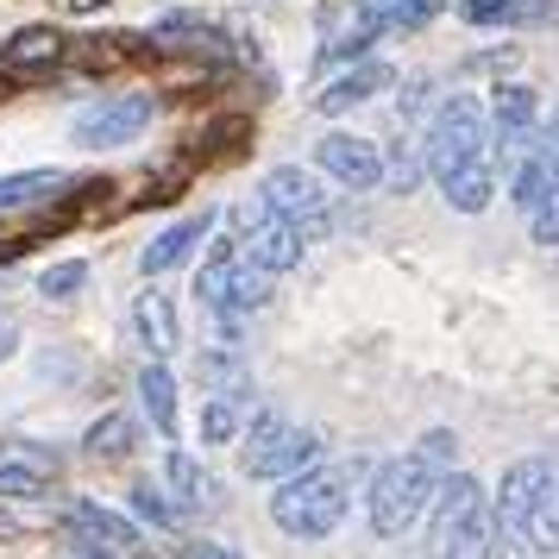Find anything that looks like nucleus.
Segmentation results:
<instances>
[{
	"label": "nucleus",
	"mask_w": 559,
	"mask_h": 559,
	"mask_svg": "<svg viewBox=\"0 0 559 559\" xmlns=\"http://www.w3.org/2000/svg\"><path fill=\"white\" fill-rule=\"evenodd\" d=\"M13 353H20V321H13V314H0V365H7Z\"/></svg>",
	"instance_id": "38"
},
{
	"label": "nucleus",
	"mask_w": 559,
	"mask_h": 559,
	"mask_svg": "<svg viewBox=\"0 0 559 559\" xmlns=\"http://www.w3.org/2000/svg\"><path fill=\"white\" fill-rule=\"evenodd\" d=\"M70 7H82V13H88V7H102V0H70Z\"/></svg>",
	"instance_id": "39"
},
{
	"label": "nucleus",
	"mask_w": 559,
	"mask_h": 559,
	"mask_svg": "<svg viewBox=\"0 0 559 559\" xmlns=\"http://www.w3.org/2000/svg\"><path fill=\"white\" fill-rule=\"evenodd\" d=\"M164 484L177 490V509H202L207 497H214L207 472H202V465H195L189 453H182V447H170V453H164Z\"/></svg>",
	"instance_id": "24"
},
{
	"label": "nucleus",
	"mask_w": 559,
	"mask_h": 559,
	"mask_svg": "<svg viewBox=\"0 0 559 559\" xmlns=\"http://www.w3.org/2000/svg\"><path fill=\"white\" fill-rule=\"evenodd\" d=\"M258 202L271 207V214H283V221H296L308 239L333 227L328 182L314 177V170H302V164H277V170H264V182H258Z\"/></svg>",
	"instance_id": "5"
},
{
	"label": "nucleus",
	"mask_w": 559,
	"mask_h": 559,
	"mask_svg": "<svg viewBox=\"0 0 559 559\" xmlns=\"http://www.w3.org/2000/svg\"><path fill=\"white\" fill-rule=\"evenodd\" d=\"M139 408L152 415V428L164 440H177V378H170V365L152 358L145 371H139Z\"/></svg>",
	"instance_id": "18"
},
{
	"label": "nucleus",
	"mask_w": 559,
	"mask_h": 559,
	"mask_svg": "<svg viewBox=\"0 0 559 559\" xmlns=\"http://www.w3.org/2000/svg\"><path fill=\"white\" fill-rule=\"evenodd\" d=\"M132 509H139L152 528H177V515H182L177 503H164V490H152V484H139V490H132Z\"/></svg>",
	"instance_id": "30"
},
{
	"label": "nucleus",
	"mask_w": 559,
	"mask_h": 559,
	"mask_svg": "<svg viewBox=\"0 0 559 559\" xmlns=\"http://www.w3.org/2000/svg\"><path fill=\"white\" fill-rule=\"evenodd\" d=\"M195 378H202L207 390H252V365L239 353V340H221V346H202Z\"/></svg>",
	"instance_id": "21"
},
{
	"label": "nucleus",
	"mask_w": 559,
	"mask_h": 559,
	"mask_svg": "<svg viewBox=\"0 0 559 559\" xmlns=\"http://www.w3.org/2000/svg\"><path fill=\"white\" fill-rule=\"evenodd\" d=\"M346 509H353V465H302L296 478L277 484V497H271V522L283 534H296V540H328L340 522H346Z\"/></svg>",
	"instance_id": "1"
},
{
	"label": "nucleus",
	"mask_w": 559,
	"mask_h": 559,
	"mask_svg": "<svg viewBox=\"0 0 559 559\" xmlns=\"http://www.w3.org/2000/svg\"><path fill=\"white\" fill-rule=\"evenodd\" d=\"M195 296H202L207 314H258L271 302V271H258L246 258H207L202 277H195Z\"/></svg>",
	"instance_id": "7"
},
{
	"label": "nucleus",
	"mask_w": 559,
	"mask_h": 559,
	"mask_svg": "<svg viewBox=\"0 0 559 559\" xmlns=\"http://www.w3.org/2000/svg\"><path fill=\"white\" fill-rule=\"evenodd\" d=\"M207 227H214V214H189V221H177V227H164L152 246L139 252V271H145V277H164V271H177L182 258H189V252H195V246L207 239Z\"/></svg>",
	"instance_id": "15"
},
{
	"label": "nucleus",
	"mask_w": 559,
	"mask_h": 559,
	"mask_svg": "<svg viewBox=\"0 0 559 559\" xmlns=\"http://www.w3.org/2000/svg\"><path fill=\"white\" fill-rule=\"evenodd\" d=\"M433 559H497V509H490V497H478L447 528V540L433 547Z\"/></svg>",
	"instance_id": "12"
},
{
	"label": "nucleus",
	"mask_w": 559,
	"mask_h": 559,
	"mask_svg": "<svg viewBox=\"0 0 559 559\" xmlns=\"http://www.w3.org/2000/svg\"><path fill=\"white\" fill-rule=\"evenodd\" d=\"M252 421V390H207L202 403V447H227Z\"/></svg>",
	"instance_id": "16"
},
{
	"label": "nucleus",
	"mask_w": 559,
	"mask_h": 559,
	"mask_svg": "<svg viewBox=\"0 0 559 559\" xmlns=\"http://www.w3.org/2000/svg\"><path fill=\"white\" fill-rule=\"evenodd\" d=\"M421 177H428V157H421V145H396V152L383 157V182H390L396 195H408Z\"/></svg>",
	"instance_id": "27"
},
{
	"label": "nucleus",
	"mask_w": 559,
	"mask_h": 559,
	"mask_svg": "<svg viewBox=\"0 0 559 559\" xmlns=\"http://www.w3.org/2000/svg\"><path fill=\"white\" fill-rule=\"evenodd\" d=\"M145 38H152V45H164V51L227 57V38H221V26H214V20H202V13H157L152 26H145Z\"/></svg>",
	"instance_id": "13"
},
{
	"label": "nucleus",
	"mask_w": 559,
	"mask_h": 559,
	"mask_svg": "<svg viewBox=\"0 0 559 559\" xmlns=\"http://www.w3.org/2000/svg\"><path fill=\"white\" fill-rule=\"evenodd\" d=\"M378 45V32L371 26H358V32H346V38H333V45H321V63H358V57Z\"/></svg>",
	"instance_id": "31"
},
{
	"label": "nucleus",
	"mask_w": 559,
	"mask_h": 559,
	"mask_svg": "<svg viewBox=\"0 0 559 559\" xmlns=\"http://www.w3.org/2000/svg\"><path fill=\"white\" fill-rule=\"evenodd\" d=\"M428 102H433V88H428V82H408V95H403V120H415V114H421Z\"/></svg>",
	"instance_id": "36"
},
{
	"label": "nucleus",
	"mask_w": 559,
	"mask_h": 559,
	"mask_svg": "<svg viewBox=\"0 0 559 559\" xmlns=\"http://www.w3.org/2000/svg\"><path fill=\"white\" fill-rule=\"evenodd\" d=\"M421 157H428V177L447 182L453 170L490 157V114L478 107V95H447L433 107L428 139H421Z\"/></svg>",
	"instance_id": "4"
},
{
	"label": "nucleus",
	"mask_w": 559,
	"mask_h": 559,
	"mask_svg": "<svg viewBox=\"0 0 559 559\" xmlns=\"http://www.w3.org/2000/svg\"><path fill=\"white\" fill-rule=\"evenodd\" d=\"M465 26H559V0H459Z\"/></svg>",
	"instance_id": "14"
},
{
	"label": "nucleus",
	"mask_w": 559,
	"mask_h": 559,
	"mask_svg": "<svg viewBox=\"0 0 559 559\" xmlns=\"http://www.w3.org/2000/svg\"><path fill=\"white\" fill-rule=\"evenodd\" d=\"M547 459H515L503 472V484H497V497H490V509H497V554H528V515H534V497H540V484H547Z\"/></svg>",
	"instance_id": "8"
},
{
	"label": "nucleus",
	"mask_w": 559,
	"mask_h": 559,
	"mask_svg": "<svg viewBox=\"0 0 559 559\" xmlns=\"http://www.w3.org/2000/svg\"><path fill=\"white\" fill-rule=\"evenodd\" d=\"M132 321H139V333H145V353L152 358H170L177 353V308H170V296H139V314H132Z\"/></svg>",
	"instance_id": "22"
},
{
	"label": "nucleus",
	"mask_w": 559,
	"mask_h": 559,
	"mask_svg": "<svg viewBox=\"0 0 559 559\" xmlns=\"http://www.w3.org/2000/svg\"><path fill=\"white\" fill-rule=\"evenodd\" d=\"M528 554H559V472H547L528 515Z\"/></svg>",
	"instance_id": "25"
},
{
	"label": "nucleus",
	"mask_w": 559,
	"mask_h": 559,
	"mask_svg": "<svg viewBox=\"0 0 559 559\" xmlns=\"http://www.w3.org/2000/svg\"><path fill=\"white\" fill-rule=\"evenodd\" d=\"M528 227H534V239H540V246H559V189L528 214Z\"/></svg>",
	"instance_id": "33"
},
{
	"label": "nucleus",
	"mask_w": 559,
	"mask_h": 559,
	"mask_svg": "<svg viewBox=\"0 0 559 559\" xmlns=\"http://www.w3.org/2000/svg\"><path fill=\"white\" fill-rule=\"evenodd\" d=\"M57 57H63V32L26 26V32H13V45L0 51V76H32V70H51Z\"/></svg>",
	"instance_id": "17"
},
{
	"label": "nucleus",
	"mask_w": 559,
	"mask_h": 559,
	"mask_svg": "<svg viewBox=\"0 0 559 559\" xmlns=\"http://www.w3.org/2000/svg\"><path fill=\"white\" fill-rule=\"evenodd\" d=\"M177 559H239L233 547H214V540H189V547H177Z\"/></svg>",
	"instance_id": "35"
},
{
	"label": "nucleus",
	"mask_w": 559,
	"mask_h": 559,
	"mask_svg": "<svg viewBox=\"0 0 559 559\" xmlns=\"http://www.w3.org/2000/svg\"><path fill=\"white\" fill-rule=\"evenodd\" d=\"M440 195H447V207H459V214H484V207H490V195H497V164H490V157H478V164L453 170V177L440 182Z\"/></svg>",
	"instance_id": "20"
},
{
	"label": "nucleus",
	"mask_w": 559,
	"mask_h": 559,
	"mask_svg": "<svg viewBox=\"0 0 559 559\" xmlns=\"http://www.w3.org/2000/svg\"><path fill=\"white\" fill-rule=\"evenodd\" d=\"M63 528L76 534V540H95V547H114V554H145V540H139V528H132L127 515H114V509L102 503H70L63 509Z\"/></svg>",
	"instance_id": "10"
},
{
	"label": "nucleus",
	"mask_w": 559,
	"mask_h": 559,
	"mask_svg": "<svg viewBox=\"0 0 559 559\" xmlns=\"http://www.w3.org/2000/svg\"><path fill=\"white\" fill-rule=\"evenodd\" d=\"M63 559H132V554H114V547H102V554H95V540H70V547H63Z\"/></svg>",
	"instance_id": "37"
},
{
	"label": "nucleus",
	"mask_w": 559,
	"mask_h": 559,
	"mask_svg": "<svg viewBox=\"0 0 559 559\" xmlns=\"http://www.w3.org/2000/svg\"><path fill=\"white\" fill-rule=\"evenodd\" d=\"M0 453H7V459H32L38 472H57V453H45V447H32V440H0Z\"/></svg>",
	"instance_id": "34"
},
{
	"label": "nucleus",
	"mask_w": 559,
	"mask_h": 559,
	"mask_svg": "<svg viewBox=\"0 0 559 559\" xmlns=\"http://www.w3.org/2000/svg\"><path fill=\"white\" fill-rule=\"evenodd\" d=\"M57 189H70L63 170H20V177H0V214H20L32 202H51Z\"/></svg>",
	"instance_id": "23"
},
{
	"label": "nucleus",
	"mask_w": 559,
	"mask_h": 559,
	"mask_svg": "<svg viewBox=\"0 0 559 559\" xmlns=\"http://www.w3.org/2000/svg\"><path fill=\"white\" fill-rule=\"evenodd\" d=\"M321 459V433L302 428V421H289L277 408H252V421H246V447H239V472L246 478H264V484H283L296 478L302 465Z\"/></svg>",
	"instance_id": "3"
},
{
	"label": "nucleus",
	"mask_w": 559,
	"mask_h": 559,
	"mask_svg": "<svg viewBox=\"0 0 559 559\" xmlns=\"http://www.w3.org/2000/svg\"><path fill=\"white\" fill-rule=\"evenodd\" d=\"M433 13H440V0H358V26H371L378 38L428 26Z\"/></svg>",
	"instance_id": "19"
},
{
	"label": "nucleus",
	"mask_w": 559,
	"mask_h": 559,
	"mask_svg": "<svg viewBox=\"0 0 559 559\" xmlns=\"http://www.w3.org/2000/svg\"><path fill=\"white\" fill-rule=\"evenodd\" d=\"M82 283H88V264H76V258H70V264H51V271L38 277V296H45V302H70Z\"/></svg>",
	"instance_id": "28"
},
{
	"label": "nucleus",
	"mask_w": 559,
	"mask_h": 559,
	"mask_svg": "<svg viewBox=\"0 0 559 559\" xmlns=\"http://www.w3.org/2000/svg\"><path fill=\"white\" fill-rule=\"evenodd\" d=\"M0 497H45V472H32V465H0Z\"/></svg>",
	"instance_id": "32"
},
{
	"label": "nucleus",
	"mask_w": 559,
	"mask_h": 559,
	"mask_svg": "<svg viewBox=\"0 0 559 559\" xmlns=\"http://www.w3.org/2000/svg\"><path fill=\"white\" fill-rule=\"evenodd\" d=\"M415 453L428 459L433 472H453V453H459V433L453 428H428L421 440H415Z\"/></svg>",
	"instance_id": "29"
},
{
	"label": "nucleus",
	"mask_w": 559,
	"mask_h": 559,
	"mask_svg": "<svg viewBox=\"0 0 559 559\" xmlns=\"http://www.w3.org/2000/svg\"><path fill=\"white\" fill-rule=\"evenodd\" d=\"M82 447H88L95 459H127L132 447H139V428H132L127 415H102L95 428L82 433Z\"/></svg>",
	"instance_id": "26"
},
{
	"label": "nucleus",
	"mask_w": 559,
	"mask_h": 559,
	"mask_svg": "<svg viewBox=\"0 0 559 559\" xmlns=\"http://www.w3.org/2000/svg\"><path fill=\"white\" fill-rule=\"evenodd\" d=\"M447 472H433L421 453H403V459H383L378 472H371V490H365V515H371V534L383 540H396L408 534L421 515H428L433 490H440Z\"/></svg>",
	"instance_id": "2"
},
{
	"label": "nucleus",
	"mask_w": 559,
	"mask_h": 559,
	"mask_svg": "<svg viewBox=\"0 0 559 559\" xmlns=\"http://www.w3.org/2000/svg\"><path fill=\"white\" fill-rule=\"evenodd\" d=\"M152 114H157V95H107V102L82 107L70 139L82 152H114V145H132L139 132L152 127Z\"/></svg>",
	"instance_id": "6"
},
{
	"label": "nucleus",
	"mask_w": 559,
	"mask_h": 559,
	"mask_svg": "<svg viewBox=\"0 0 559 559\" xmlns=\"http://www.w3.org/2000/svg\"><path fill=\"white\" fill-rule=\"evenodd\" d=\"M314 164H321L333 182H346L353 195H365V189L383 182V152L371 139H358V132H328V139L314 145Z\"/></svg>",
	"instance_id": "9"
},
{
	"label": "nucleus",
	"mask_w": 559,
	"mask_h": 559,
	"mask_svg": "<svg viewBox=\"0 0 559 559\" xmlns=\"http://www.w3.org/2000/svg\"><path fill=\"white\" fill-rule=\"evenodd\" d=\"M390 82H396V70H390V63H378V57H358L346 76H333L328 88L314 95V107H321V114H353V107H365L371 95H383Z\"/></svg>",
	"instance_id": "11"
}]
</instances>
